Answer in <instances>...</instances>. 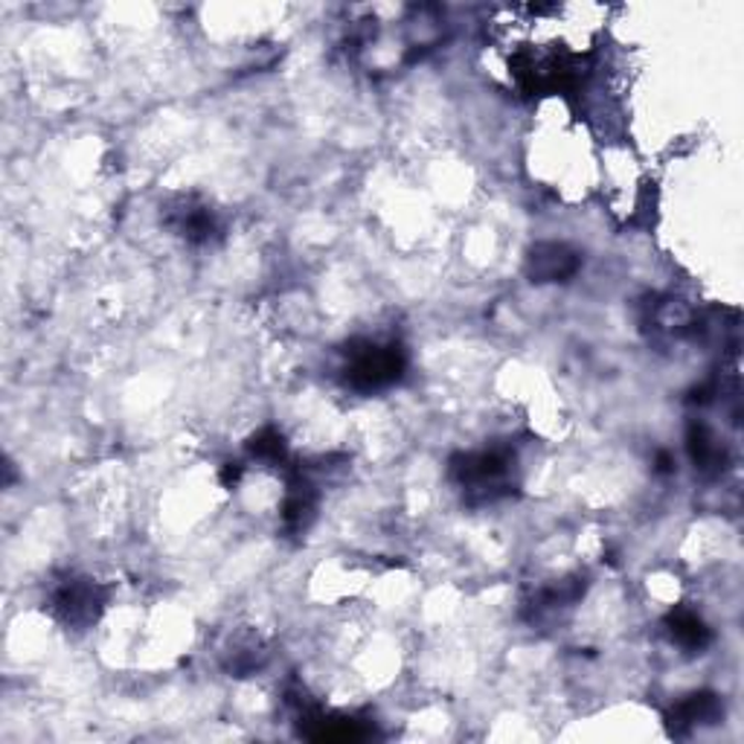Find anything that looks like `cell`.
I'll use <instances>...</instances> for the list:
<instances>
[{
    "instance_id": "obj_2",
    "label": "cell",
    "mask_w": 744,
    "mask_h": 744,
    "mask_svg": "<svg viewBox=\"0 0 744 744\" xmlns=\"http://www.w3.org/2000/svg\"><path fill=\"white\" fill-rule=\"evenodd\" d=\"M105 605L103 591L91 585L87 578H67L53 591V610L67 626H87L94 623L99 608Z\"/></svg>"
},
{
    "instance_id": "obj_3",
    "label": "cell",
    "mask_w": 744,
    "mask_h": 744,
    "mask_svg": "<svg viewBox=\"0 0 744 744\" xmlns=\"http://www.w3.org/2000/svg\"><path fill=\"white\" fill-rule=\"evenodd\" d=\"M512 459L503 451H483L475 457H466L463 466H457L459 483L468 491H495L507 483Z\"/></svg>"
},
{
    "instance_id": "obj_1",
    "label": "cell",
    "mask_w": 744,
    "mask_h": 744,
    "mask_svg": "<svg viewBox=\"0 0 744 744\" xmlns=\"http://www.w3.org/2000/svg\"><path fill=\"white\" fill-rule=\"evenodd\" d=\"M404 358L398 347L387 343H364L361 349L352 352L347 366V381L358 390H381L393 384L402 375Z\"/></svg>"
},
{
    "instance_id": "obj_5",
    "label": "cell",
    "mask_w": 744,
    "mask_h": 744,
    "mask_svg": "<svg viewBox=\"0 0 744 744\" xmlns=\"http://www.w3.org/2000/svg\"><path fill=\"white\" fill-rule=\"evenodd\" d=\"M573 268H576V256L562 245H544L532 254V277L559 279L573 274Z\"/></svg>"
},
{
    "instance_id": "obj_4",
    "label": "cell",
    "mask_w": 744,
    "mask_h": 744,
    "mask_svg": "<svg viewBox=\"0 0 744 744\" xmlns=\"http://www.w3.org/2000/svg\"><path fill=\"white\" fill-rule=\"evenodd\" d=\"M172 227L178 230L183 238H190V242H210L215 233V219L206 206L183 201V204L172 213Z\"/></svg>"
},
{
    "instance_id": "obj_6",
    "label": "cell",
    "mask_w": 744,
    "mask_h": 744,
    "mask_svg": "<svg viewBox=\"0 0 744 744\" xmlns=\"http://www.w3.org/2000/svg\"><path fill=\"white\" fill-rule=\"evenodd\" d=\"M672 637L687 649H701L710 640V631L695 614H678V617H672Z\"/></svg>"
}]
</instances>
